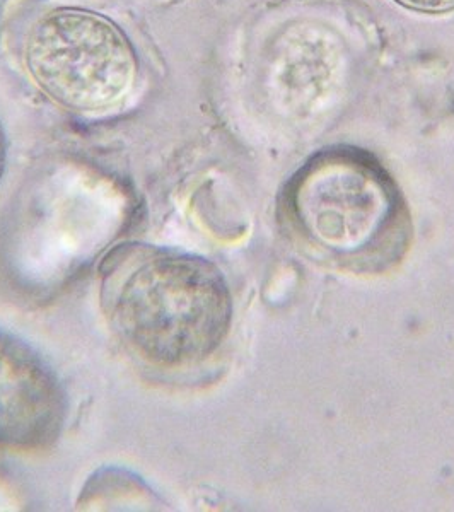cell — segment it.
Listing matches in <instances>:
<instances>
[{"mask_svg":"<svg viewBox=\"0 0 454 512\" xmlns=\"http://www.w3.org/2000/svg\"><path fill=\"white\" fill-rule=\"evenodd\" d=\"M101 306L132 354L168 369L209 359L233 321V297L217 265L152 246H127L111 256Z\"/></svg>","mask_w":454,"mask_h":512,"instance_id":"cell-1","label":"cell"},{"mask_svg":"<svg viewBox=\"0 0 454 512\" xmlns=\"http://www.w3.org/2000/svg\"><path fill=\"white\" fill-rule=\"evenodd\" d=\"M284 233L316 262L379 274L405 255L412 221L402 193L364 152H321L292 176L279 200Z\"/></svg>","mask_w":454,"mask_h":512,"instance_id":"cell-2","label":"cell"},{"mask_svg":"<svg viewBox=\"0 0 454 512\" xmlns=\"http://www.w3.org/2000/svg\"><path fill=\"white\" fill-rule=\"evenodd\" d=\"M24 69L64 110L99 115L129 98L139 72L125 31L99 12L77 7L48 11L24 38Z\"/></svg>","mask_w":454,"mask_h":512,"instance_id":"cell-3","label":"cell"},{"mask_svg":"<svg viewBox=\"0 0 454 512\" xmlns=\"http://www.w3.org/2000/svg\"><path fill=\"white\" fill-rule=\"evenodd\" d=\"M65 417L67 396L52 366L24 340L0 330V448H48Z\"/></svg>","mask_w":454,"mask_h":512,"instance_id":"cell-4","label":"cell"},{"mask_svg":"<svg viewBox=\"0 0 454 512\" xmlns=\"http://www.w3.org/2000/svg\"><path fill=\"white\" fill-rule=\"evenodd\" d=\"M396 4L422 14H448L454 12V0H395Z\"/></svg>","mask_w":454,"mask_h":512,"instance_id":"cell-5","label":"cell"},{"mask_svg":"<svg viewBox=\"0 0 454 512\" xmlns=\"http://www.w3.org/2000/svg\"><path fill=\"white\" fill-rule=\"evenodd\" d=\"M7 164V135L4 132V127H2V123H0V180H2V176H4V171H6Z\"/></svg>","mask_w":454,"mask_h":512,"instance_id":"cell-6","label":"cell"}]
</instances>
